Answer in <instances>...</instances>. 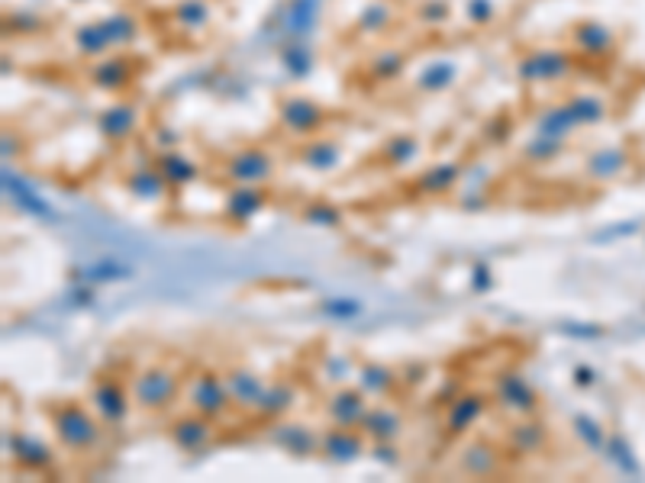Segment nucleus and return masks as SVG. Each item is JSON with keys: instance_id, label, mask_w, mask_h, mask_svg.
<instances>
[{"instance_id": "f257e3e1", "label": "nucleus", "mask_w": 645, "mask_h": 483, "mask_svg": "<svg viewBox=\"0 0 645 483\" xmlns=\"http://www.w3.org/2000/svg\"><path fill=\"white\" fill-rule=\"evenodd\" d=\"M49 419H52V432L55 439H59V445L68 448V451L84 454L100 445V435H104L100 425L104 422L97 419V412L81 406V402H74V400L59 402V406L49 410Z\"/></svg>"}, {"instance_id": "f03ea898", "label": "nucleus", "mask_w": 645, "mask_h": 483, "mask_svg": "<svg viewBox=\"0 0 645 483\" xmlns=\"http://www.w3.org/2000/svg\"><path fill=\"white\" fill-rule=\"evenodd\" d=\"M129 390H133V402L142 406V410H168L171 402L178 400L181 381L171 367L156 365L136 374Z\"/></svg>"}, {"instance_id": "7ed1b4c3", "label": "nucleus", "mask_w": 645, "mask_h": 483, "mask_svg": "<svg viewBox=\"0 0 645 483\" xmlns=\"http://www.w3.org/2000/svg\"><path fill=\"white\" fill-rule=\"evenodd\" d=\"M187 396H191V406L197 412L210 419H220L223 412L232 406V396H230V387H226V377L213 367H201V371L194 374L191 387H187Z\"/></svg>"}, {"instance_id": "20e7f679", "label": "nucleus", "mask_w": 645, "mask_h": 483, "mask_svg": "<svg viewBox=\"0 0 645 483\" xmlns=\"http://www.w3.org/2000/svg\"><path fill=\"white\" fill-rule=\"evenodd\" d=\"M129 406H133V390H127L113 377H100V381L90 387V410L97 412V419L107 425V429H119L127 422Z\"/></svg>"}, {"instance_id": "39448f33", "label": "nucleus", "mask_w": 645, "mask_h": 483, "mask_svg": "<svg viewBox=\"0 0 645 483\" xmlns=\"http://www.w3.org/2000/svg\"><path fill=\"white\" fill-rule=\"evenodd\" d=\"M168 439L178 451L201 454L204 448L213 441V419L204 416V412H197V410L185 412V416L171 419L168 422Z\"/></svg>"}, {"instance_id": "423d86ee", "label": "nucleus", "mask_w": 645, "mask_h": 483, "mask_svg": "<svg viewBox=\"0 0 645 483\" xmlns=\"http://www.w3.org/2000/svg\"><path fill=\"white\" fill-rule=\"evenodd\" d=\"M494 400H498V406H504L507 412H517V416H533L536 406H539V396H536L533 384L519 371L498 374V381H494Z\"/></svg>"}, {"instance_id": "0eeeda50", "label": "nucleus", "mask_w": 645, "mask_h": 483, "mask_svg": "<svg viewBox=\"0 0 645 483\" xmlns=\"http://www.w3.org/2000/svg\"><path fill=\"white\" fill-rule=\"evenodd\" d=\"M223 175L230 177L232 184H265L268 177L275 175V158L259 146H245L230 155Z\"/></svg>"}, {"instance_id": "6e6552de", "label": "nucleus", "mask_w": 645, "mask_h": 483, "mask_svg": "<svg viewBox=\"0 0 645 483\" xmlns=\"http://www.w3.org/2000/svg\"><path fill=\"white\" fill-rule=\"evenodd\" d=\"M319 454L336 464H349L365 454V432L352 425H333L319 435Z\"/></svg>"}, {"instance_id": "1a4fd4ad", "label": "nucleus", "mask_w": 645, "mask_h": 483, "mask_svg": "<svg viewBox=\"0 0 645 483\" xmlns=\"http://www.w3.org/2000/svg\"><path fill=\"white\" fill-rule=\"evenodd\" d=\"M488 393H478V390H465V393L455 396L449 406H445V432L449 435H465L478 419L488 412Z\"/></svg>"}, {"instance_id": "9d476101", "label": "nucleus", "mask_w": 645, "mask_h": 483, "mask_svg": "<svg viewBox=\"0 0 645 483\" xmlns=\"http://www.w3.org/2000/svg\"><path fill=\"white\" fill-rule=\"evenodd\" d=\"M278 119L294 136H313L319 126L327 123V113L319 110V103H313L310 97H288L281 103V110H278Z\"/></svg>"}, {"instance_id": "9b49d317", "label": "nucleus", "mask_w": 645, "mask_h": 483, "mask_svg": "<svg viewBox=\"0 0 645 483\" xmlns=\"http://www.w3.org/2000/svg\"><path fill=\"white\" fill-rule=\"evenodd\" d=\"M4 191H7V197L14 200V206H20L23 213H30V216H36V220H43V223H55V210L49 206V200L39 197V194L33 191V184L23 181L10 165L4 168Z\"/></svg>"}, {"instance_id": "f8f14e48", "label": "nucleus", "mask_w": 645, "mask_h": 483, "mask_svg": "<svg viewBox=\"0 0 645 483\" xmlns=\"http://www.w3.org/2000/svg\"><path fill=\"white\" fill-rule=\"evenodd\" d=\"M271 441L290 458H310L319 454V432H313L307 422H275L271 425Z\"/></svg>"}, {"instance_id": "ddd939ff", "label": "nucleus", "mask_w": 645, "mask_h": 483, "mask_svg": "<svg viewBox=\"0 0 645 483\" xmlns=\"http://www.w3.org/2000/svg\"><path fill=\"white\" fill-rule=\"evenodd\" d=\"M365 412H368V393H365L362 387H339L333 396L327 400V416L333 425H352V429H358L365 419Z\"/></svg>"}, {"instance_id": "4468645a", "label": "nucleus", "mask_w": 645, "mask_h": 483, "mask_svg": "<svg viewBox=\"0 0 645 483\" xmlns=\"http://www.w3.org/2000/svg\"><path fill=\"white\" fill-rule=\"evenodd\" d=\"M7 448L14 454V461L20 464L23 470H36V474H45V470H52L55 464V451L45 441L33 439V435H23V432H14L7 435Z\"/></svg>"}, {"instance_id": "2eb2a0df", "label": "nucleus", "mask_w": 645, "mask_h": 483, "mask_svg": "<svg viewBox=\"0 0 645 483\" xmlns=\"http://www.w3.org/2000/svg\"><path fill=\"white\" fill-rule=\"evenodd\" d=\"M507 445H510L513 454H539L542 448L549 445V429H545V422H539V419L533 416H523L519 422H513L510 429H507Z\"/></svg>"}, {"instance_id": "dca6fc26", "label": "nucleus", "mask_w": 645, "mask_h": 483, "mask_svg": "<svg viewBox=\"0 0 645 483\" xmlns=\"http://www.w3.org/2000/svg\"><path fill=\"white\" fill-rule=\"evenodd\" d=\"M226 377V387H230V396H232V406L239 410H255V402H259L261 390H265V381H261L259 374L252 367H230V371L223 374Z\"/></svg>"}, {"instance_id": "f3484780", "label": "nucleus", "mask_w": 645, "mask_h": 483, "mask_svg": "<svg viewBox=\"0 0 645 483\" xmlns=\"http://www.w3.org/2000/svg\"><path fill=\"white\" fill-rule=\"evenodd\" d=\"M358 429H362L365 439L371 441H397L403 432V416L394 410V406H368V412H365Z\"/></svg>"}, {"instance_id": "a211bd4d", "label": "nucleus", "mask_w": 645, "mask_h": 483, "mask_svg": "<svg viewBox=\"0 0 645 483\" xmlns=\"http://www.w3.org/2000/svg\"><path fill=\"white\" fill-rule=\"evenodd\" d=\"M265 204L268 197L265 191H261V184H236V187L226 194V216L236 223H249L265 210Z\"/></svg>"}, {"instance_id": "6ab92c4d", "label": "nucleus", "mask_w": 645, "mask_h": 483, "mask_svg": "<svg viewBox=\"0 0 645 483\" xmlns=\"http://www.w3.org/2000/svg\"><path fill=\"white\" fill-rule=\"evenodd\" d=\"M568 55L564 52H555V49H542V52H533L529 59H523L519 65V74L523 80H558L568 74Z\"/></svg>"}, {"instance_id": "aec40b11", "label": "nucleus", "mask_w": 645, "mask_h": 483, "mask_svg": "<svg viewBox=\"0 0 645 483\" xmlns=\"http://www.w3.org/2000/svg\"><path fill=\"white\" fill-rule=\"evenodd\" d=\"M136 126H139V113H136V107H129V103H113V107H107V110L100 113V119H97L100 136L110 142L129 139L136 132Z\"/></svg>"}, {"instance_id": "412c9836", "label": "nucleus", "mask_w": 645, "mask_h": 483, "mask_svg": "<svg viewBox=\"0 0 645 483\" xmlns=\"http://www.w3.org/2000/svg\"><path fill=\"white\" fill-rule=\"evenodd\" d=\"M156 168L162 171V177L168 181V187H187L201 177V168L194 165L187 155L175 152V148H165L162 155L156 158Z\"/></svg>"}, {"instance_id": "4be33fe9", "label": "nucleus", "mask_w": 645, "mask_h": 483, "mask_svg": "<svg viewBox=\"0 0 645 483\" xmlns=\"http://www.w3.org/2000/svg\"><path fill=\"white\" fill-rule=\"evenodd\" d=\"M297 402V387L288 381H275L271 387L261 390L259 402H255V412H259L261 419H271V422H278V419L284 416V412L290 410Z\"/></svg>"}, {"instance_id": "5701e85b", "label": "nucleus", "mask_w": 645, "mask_h": 483, "mask_svg": "<svg viewBox=\"0 0 645 483\" xmlns=\"http://www.w3.org/2000/svg\"><path fill=\"white\" fill-rule=\"evenodd\" d=\"M459 181H461L459 161H439V165H432V168H426L423 175L416 177L413 187L420 194H449Z\"/></svg>"}, {"instance_id": "b1692460", "label": "nucleus", "mask_w": 645, "mask_h": 483, "mask_svg": "<svg viewBox=\"0 0 645 483\" xmlns=\"http://www.w3.org/2000/svg\"><path fill=\"white\" fill-rule=\"evenodd\" d=\"M500 468V454L490 441H471V445L461 451V470L468 477H490L498 474Z\"/></svg>"}, {"instance_id": "393cba45", "label": "nucleus", "mask_w": 645, "mask_h": 483, "mask_svg": "<svg viewBox=\"0 0 645 483\" xmlns=\"http://www.w3.org/2000/svg\"><path fill=\"white\" fill-rule=\"evenodd\" d=\"M300 161H304L310 171H333L342 161V148L339 142L333 139H310L300 148Z\"/></svg>"}, {"instance_id": "a878e982", "label": "nucleus", "mask_w": 645, "mask_h": 483, "mask_svg": "<svg viewBox=\"0 0 645 483\" xmlns=\"http://www.w3.org/2000/svg\"><path fill=\"white\" fill-rule=\"evenodd\" d=\"M397 381H401V374L391 371L387 365H375V361L362 365V371H358V387L368 396H387L397 387Z\"/></svg>"}, {"instance_id": "bb28decb", "label": "nucleus", "mask_w": 645, "mask_h": 483, "mask_svg": "<svg viewBox=\"0 0 645 483\" xmlns=\"http://www.w3.org/2000/svg\"><path fill=\"white\" fill-rule=\"evenodd\" d=\"M127 191L139 200H162L165 191H168V181H165L158 168H139L127 177Z\"/></svg>"}, {"instance_id": "cd10ccee", "label": "nucleus", "mask_w": 645, "mask_h": 483, "mask_svg": "<svg viewBox=\"0 0 645 483\" xmlns=\"http://www.w3.org/2000/svg\"><path fill=\"white\" fill-rule=\"evenodd\" d=\"M129 74H133V68L127 59H107L90 68V80L104 90H123L129 84Z\"/></svg>"}, {"instance_id": "c85d7f7f", "label": "nucleus", "mask_w": 645, "mask_h": 483, "mask_svg": "<svg viewBox=\"0 0 645 483\" xmlns=\"http://www.w3.org/2000/svg\"><path fill=\"white\" fill-rule=\"evenodd\" d=\"M572 129H574V119H572V110H568V103L545 110L539 117V123H536V132H539V136H552V139H564Z\"/></svg>"}, {"instance_id": "c756f323", "label": "nucleus", "mask_w": 645, "mask_h": 483, "mask_svg": "<svg viewBox=\"0 0 645 483\" xmlns=\"http://www.w3.org/2000/svg\"><path fill=\"white\" fill-rule=\"evenodd\" d=\"M416 152H420V146H416L413 136H394V139L384 142V148H381V158H384V165H391V168H407L410 161L416 158Z\"/></svg>"}, {"instance_id": "7c9ffc66", "label": "nucleus", "mask_w": 645, "mask_h": 483, "mask_svg": "<svg viewBox=\"0 0 645 483\" xmlns=\"http://www.w3.org/2000/svg\"><path fill=\"white\" fill-rule=\"evenodd\" d=\"M171 20L178 23V26H185V30H201V26H207L210 20V7L207 0H181L178 7L171 10Z\"/></svg>"}, {"instance_id": "2f4dec72", "label": "nucleus", "mask_w": 645, "mask_h": 483, "mask_svg": "<svg viewBox=\"0 0 645 483\" xmlns=\"http://www.w3.org/2000/svg\"><path fill=\"white\" fill-rule=\"evenodd\" d=\"M574 43H578V49L587 52V55H603V52L610 49V43H613V36H610L603 26H597V23H584V26L574 30Z\"/></svg>"}, {"instance_id": "473e14b6", "label": "nucleus", "mask_w": 645, "mask_h": 483, "mask_svg": "<svg viewBox=\"0 0 645 483\" xmlns=\"http://www.w3.org/2000/svg\"><path fill=\"white\" fill-rule=\"evenodd\" d=\"M123 278H129V268L119 261H110V258L94 261L81 274H74V280H84V284H104V280H123Z\"/></svg>"}, {"instance_id": "72a5a7b5", "label": "nucleus", "mask_w": 645, "mask_h": 483, "mask_svg": "<svg viewBox=\"0 0 645 483\" xmlns=\"http://www.w3.org/2000/svg\"><path fill=\"white\" fill-rule=\"evenodd\" d=\"M300 220H304L307 226L336 229V226H342V210H339V206H333V204H327V200H313V204L304 206Z\"/></svg>"}, {"instance_id": "f704fd0d", "label": "nucleus", "mask_w": 645, "mask_h": 483, "mask_svg": "<svg viewBox=\"0 0 645 483\" xmlns=\"http://www.w3.org/2000/svg\"><path fill=\"white\" fill-rule=\"evenodd\" d=\"M562 152H564L562 139H552V136H536V139L526 142V148H523V158H526L529 165H549V161H555Z\"/></svg>"}, {"instance_id": "c9c22d12", "label": "nucleus", "mask_w": 645, "mask_h": 483, "mask_svg": "<svg viewBox=\"0 0 645 483\" xmlns=\"http://www.w3.org/2000/svg\"><path fill=\"white\" fill-rule=\"evenodd\" d=\"M568 110H572L574 126H597L603 119V103L591 94H581L574 100H568Z\"/></svg>"}, {"instance_id": "e433bc0d", "label": "nucleus", "mask_w": 645, "mask_h": 483, "mask_svg": "<svg viewBox=\"0 0 645 483\" xmlns=\"http://www.w3.org/2000/svg\"><path fill=\"white\" fill-rule=\"evenodd\" d=\"M74 43H78V52L90 55V59H97V55H104V52L110 49V39H107L100 23H97V26H81L78 36H74Z\"/></svg>"}, {"instance_id": "4c0bfd02", "label": "nucleus", "mask_w": 645, "mask_h": 483, "mask_svg": "<svg viewBox=\"0 0 645 483\" xmlns=\"http://www.w3.org/2000/svg\"><path fill=\"white\" fill-rule=\"evenodd\" d=\"M455 80V65L452 62H436V65H430L423 74H420V90H430V94H436V90H445L449 84Z\"/></svg>"}, {"instance_id": "58836bf2", "label": "nucleus", "mask_w": 645, "mask_h": 483, "mask_svg": "<svg viewBox=\"0 0 645 483\" xmlns=\"http://www.w3.org/2000/svg\"><path fill=\"white\" fill-rule=\"evenodd\" d=\"M104 33H107V39H110V45H123V43H129V39L136 36V20L129 14H113V16H107L104 23Z\"/></svg>"}, {"instance_id": "ea45409f", "label": "nucleus", "mask_w": 645, "mask_h": 483, "mask_svg": "<svg viewBox=\"0 0 645 483\" xmlns=\"http://www.w3.org/2000/svg\"><path fill=\"white\" fill-rule=\"evenodd\" d=\"M319 309H323V316H329V319L346 322L362 313V300H356V297H327V300L319 303Z\"/></svg>"}, {"instance_id": "a19ab883", "label": "nucleus", "mask_w": 645, "mask_h": 483, "mask_svg": "<svg viewBox=\"0 0 645 483\" xmlns=\"http://www.w3.org/2000/svg\"><path fill=\"white\" fill-rule=\"evenodd\" d=\"M368 71H371V78H375V80H394V78H401V71H403V55H401V52H381L378 59H375V62L368 65Z\"/></svg>"}, {"instance_id": "79ce46f5", "label": "nucleus", "mask_w": 645, "mask_h": 483, "mask_svg": "<svg viewBox=\"0 0 645 483\" xmlns=\"http://www.w3.org/2000/svg\"><path fill=\"white\" fill-rule=\"evenodd\" d=\"M623 152H616V148H607V152H597L591 161H587V175L591 177H610L616 171L623 168Z\"/></svg>"}, {"instance_id": "37998d69", "label": "nucleus", "mask_w": 645, "mask_h": 483, "mask_svg": "<svg viewBox=\"0 0 645 483\" xmlns=\"http://www.w3.org/2000/svg\"><path fill=\"white\" fill-rule=\"evenodd\" d=\"M574 435H578V439L584 441L587 448H593V451H601V448H603V429L593 422L591 416H584V412H578V416H574Z\"/></svg>"}, {"instance_id": "c03bdc74", "label": "nucleus", "mask_w": 645, "mask_h": 483, "mask_svg": "<svg viewBox=\"0 0 645 483\" xmlns=\"http://www.w3.org/2000/svg\"><path fill=\"white\" fill-rule=\"evenodd\" d=\"M391 23V14H387V7H381V4H371V7H365L362 14H358L356 26L362 33H381Z\"/></svg>"}, {"instance_id": "a18cd8bd", "label": "nucleus", "mask_w": 645, "mask_h": 483, "mask_svg": "<svg viewBox=\"0 0 645 483\" xmlns=\"http://www.w3.org/2000/svg\"><path fill=\"white\" fill-rule=\"evenodd\" d=\"M449 4L445 0H426L423 7H420V20L423 23H430V26H439V23H445L449 20Z\"/></svg>"}, {"instance_id": "49530a36", "label": "nucleus", "mask_w": 645, "mask_h": 483, "mask_svg": "<svg viewBox=\"0 0 645 483\" xmlns=\"http://www.w3.org/2000/svg\"><path fill=\"white\" fill-rule=\"evenodd\" d=\"M371 454H375V461L387 464V468L401 464V451H397L394 441H375V445H371Z\"/></svg>"}, {"instance_id": "de8ad7c7", "label": "nucleus", "mask_w": 645, "mask_h": 483, "mask_svg": "<svg viewBox=\"0 0 645 483\" xmlns=\"http://www.w3.org/2000/svg\"><path fill=\"white\" fill-rule=\"evenodd\" d=\"M468 20L471 23H490L494 20V4L490 0H468Z\"/></svg>"}, {"instance_id": "09e8293b", "label": "nucleus", "mask_w": 645, "mask_h": 483, "mask_svg": "<svg viewBox=\"0 0 645 483\" xmlns=\"http://www.w3.org/2000/svg\"><path fill=\"white\" fill-rule=\"evenodd\" d=\"M471 287H475L478 293H488L490 287H494V274H490L488 264H475V268H471Z\"/></svg>"}, {"instance_id": "8fccbe9b", "label": "nucleus", "mask_w": 645, "mask_h": 483, "mask_svg": "<svg viewBox=\"0 0 645 483\" xmlns=\"http://www.w3.org/2000/svg\"><path fill=\"white\" fill-rule=\"evenodd\" d=\"M397 374H401V381H403V384H420V381L426 377V374H430V367H426L423 361H416V365H403Z\"/></svg>"}, {"instance_id": "3c124183", "label": "nucleus", "mask_w": 645, "mask_h": 483, "mask_svg": "<svg viewBox=\"0 0 645 483\" xmlns=\"http://www.w3.org/2000/svg\"><path fill=\"white\" fill-rule=\"evenodd\" d=\"M310 14H313V0H297V4H294V20H290V23H294L297 30H304L307 23H310Z\"/></svg>"}, {"instance_id": "603ef678", "label": "nucleus", "mask_w": 645, "mask_h": 483, "mask_svg": "<svg viewBox=\"0 0 645 483\" xmlns=\"http://www.w3.org/2000/svg\"><path fill=\"white\" fill-rule=\"evenodd\" d=\"M94 297H97L94 287L84 284V280H81V287H74V290H71V303H74V307H94Z\"/></svg>"}, {"instance_id": "864d4df0", "label": "nucleus", "mask_w": 645, "mask_h": 483, "mask_svg": "<svg viewBox=\"0 0 645 483\" xmlns=\"http://www.w3.org/2000/svg\"><path fill=\"white\" fill-rule=\"evenodd\" d=\"M507 136H510V119L507 117H498L494 123L488 126V139L490 142H504Z\"/></svg>"}, {"instance_id": "5fc2aeb1", "label": "nucleus", "mask_w": 645, "mask_h": 483, "mask_svg": "<svg viewBox=\"0 0 645 483\" xmlns=\"http://www.w3.org/2000/svg\"><path fill=\"white\" fill-rule=\"evenodd\" d=\"M284 65H288L290 74H307V65H310V59H307L304 52L297 49V52H290L288 59H284Z\"/></svg>"}, {"instance_id": "6e6d98bb", "label": "nucleus", "mask_w": 645, "mask_h": 483, "mask_svg": "<svg viewBox=\"0 0 645 483\" xmlns=\"http://www.w3.org/2000/svg\"><path fill=\"white\" fill-rule=\"evenodd\" d=\"M10 26H14V30H20V33H26V30H36V26H43V20H36L33 14H14Z\"/></svg>"}, {"instance_id": "4d7b16f0", "label": "nucleus", "mask_w": 645, "mask_h": 483, "mask_svg": "<svg viewBox=\"0 0 645 483\" xmlns=\"http://www.w3.org/2000/svg\"><path fill=\"white\" fill-rule=\"evenodd\" d=\"M591 381H593V371L587 365H578L574 367V384L578 387H591Z\"/></svg>"}]
</instances>
